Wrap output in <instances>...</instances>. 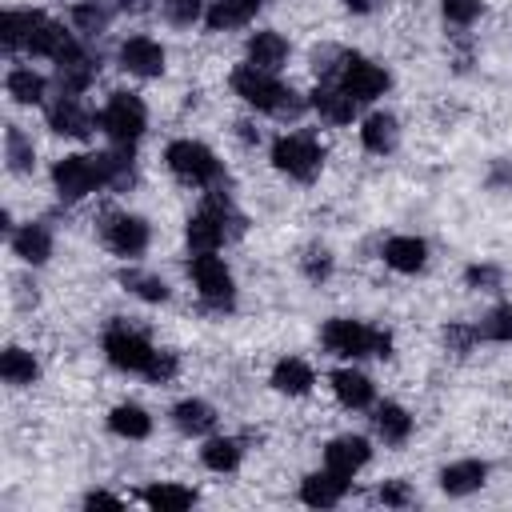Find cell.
Returning a JSON list of instances; mask_svg holds the SVG:
<instances>
[{"mask_svg": "<svg viewBox=\"0 0 512 512\" xmlns=\"http://www.w3.org/2000/svg\"><path fill=\"white\" fill-rule=\"evenodd\" d=\"M232 92H236L244 104H252L256 112H272V116H300L304 108H312V104H304L292 88H284V84L276 80V72H260V68H252V64H240V68L232 72Z\"/></svg>", "mask_w": 512, "mask_h": 512, "instance_id": "cell-1", "label": "cell"}, {"mask_svg": "<svg viewBox=\"0 0 512 512\" xmlns=\"http://www.w3.org/2000/svg\"><path fill=\"white\" fill-rule=\"evenodd\" d=\"M320 344L340 356V360H360V356H392V336L384 328H372V324H360V320H348V316H332L324 328H320Z\"/></svg>", "mask_w": 512, "mask_h": 512, "instance_id": "cell-2", "label": "cell"}, {"mask_svg": "<svg viewBox=\"0 0 512 512\" xmlns=\"http://www.w3.org/2000/svg\"><path fill=\"white\" fill-rule=\"evenodd\" d=\"M96 124L112 144L132 148L148 128V108H144V100L136 92H112L104 100V108L96 112Z\"/></svg>", "mask_w": 512, "mask_h": 512, "instance_id": "cell-3", "label": "cell"}, {"mask_svg": "<svg viewBox=\"0 0 512 512\" xmlns=\"http://www.w3.org/2000/svg\"><path fill=\"white\" fill-rule=\"evenodd\" d=\"M164 164H168V172H172L176 180L196 184V188H212V184L224 176L216 152H212L208 144H200V140H172V144L164 148Z\"/></svg>", "mask_w": 512, "mask_h": 512, "instance_id": "cell-4", "label": "cell"}, {"mask_svg": "<svg viewBox=\"0 0 512 512\" xmlns=\"http://www.w3.org/2000/svg\"><path fill=\"white\" fill-rule=\"evenodd\" d=\"M52 188H56V196H60L64 204H76V200H84L88 192L104 188L100 152H92V156L72 152V156H64V160H56V164H52Z\"/></svg>", "mask_w": 512, "mask_h": 512, "instance_id": "cell-5", "label": "cell"}, {"mask_svg": "<svg viewBox=\"0 0 512 512\" xmlns=\"http://www.w3.org/2000/svg\"><path fill=\"white\" fill-rule=\"evenodd\" d=\"M188 276H192V284H196V292H200V300H204L208 308L228 312V308L236 304V280H232L228 264H224L216 252H192Z\"/></svg>", "mask_w": 512, "mask_h": 512, "instance_id": "cell-6", "label": "cell"}, {"mask_svg": "<svg viewBox=\"0 0 512 512\" xmlns=\"http://www.w3.org/2000/svg\"><path fill=\"white\" fill-rule=\"evenodd\" d=\"M320 164H324V148L308 132H284V136H276V144H272V168L276 172L308 184V180H316Z\"/></svg>", "mask_w": 512, "mask_h": 512, "instance_id": "cell-7", "label": "cell"}, {"mask_svg": "<svg viewBox=\"0 0 512 512\" xmlns=\"http://www.w3.org/2000/svg\"><path fill=\"white\" fill-rule=\"evenodd\" d=\"M104 356H108V364L112 368H120V372H148V364H152V356H156V348L136 332V328H128V324H108V332H104Z\"/></svg>", "mask_w": 512, "mask_h": 512, "instance_id": "cell-8", "label": "cell"}, {"mask_svg": "<svg viewBox=\"0 0 512 512\" xmlns=\"http://www.w3.org/2000/svg\"><path fill=\"white\" fill-rule=\"evenodd\" d=\"M336 84L356 100V104H372L376 96H384L388 92V72L380 68V64H372V60H364V56H352L348 52V60H344V72L336 76Z\"/></svg>", "mask_w": 512, "mask_h": 512, "instance_id": "cell-9", "label": "cell"}, {"mask_svg": "<svg viewBox=\"0 0 512 512\" xmlns=\"http://www.w3.org/2000/svg\"><path fill=\"white\" fill-rule=\"evenodd\" d=\"M104 244H108V252H116L120 260L144 256V248H148V220L128 216V212L108 216V224H104Z\"/></svg>", "mask_w": 512, "mask_h": 512, "instance_id": "cell-10", "label": "cell"}, {"mask_svg": "<svg viewBox=\"0 0 512 512\" xmlns=\"http://www.w3.org/2000/svg\"><path fill=\"white\" fill-rule=\"evenodd\" d=\"M120 68L128 76H140V80H152L164 72V48L152 40V36H132L120 44Z\"/></svg>", "mask_w": 512, "mask_h": 512, "instance_id": "cell-11", "label": "cell"}, {"mask_svg": "<svg viewBox=\"0 0 512 512\" xmlns=\"http://www.w3.org/2000/svg\"><path fill=\"white\" fill-rule=\"evenodd\" d=\"M96 56L88 52V48H80V44H72L60 60H56V84H60V92H72V96H80L92 80H96Z\"/></svg>", "mask_w": 512, "mask_h": 512, "instance_id": "cell-12", "label": "cell"}, {"mask_svg": "<svg viewBox=\"0 0 512 512\" xmlns=\"http://www.w3.org/2000/svg\"><path fill=\"white\" fill-rule=\"evenodd\" d=\"M372 460V444L364 436H336L328 448H324V468L340 472V476H356L364 464Z\"/></svg>", "mask_w": 512, "mask_h": 512, "instance_id": "cell-13", "label": "cell"}, {"mask_svg": "<svg viewBox=\"0 0 512 512\" xmlns=\"http://www.w3.org/2000/svg\"><path fill=\"white\" fill-rule=\"evenodd\" d=\"M308 104H312V108L320 112V120H328V124H352V120H356V108H360L336 80H320Z\"/></svg>", "mask_w": 512, "mask_h": 512, "instance_id": "cell-14", "label": "cell"}, {"mask_svg": "<svg viewBox=\"0 0 512 512\" xmlns=\"http://www.w3.org/2000/svg\"><path fill=\"white\" fill-rule=\"evenodd\" d=\"M344 492H348V476H340V472H332V468L312 472V476L300 480V500H304L308 508H336V504L344 500Z\"/></svg>", "mask_w": 512, "mask_h": 512, "instance_id": "cell-15", "label": "cell"}, {"mask_svg": "<svg viewBox=\"0 0 512 512\" xmlns=\"http://www.w3.org/2000/svg\"><path fill=\"white\" fill-rule=\"evenodd\" d=\"M48 128L60 132V136H88L92 132V116L80 108V100L72 92H60L52 104H48Z\"/></svg>", "mask_w": 512, "mask_h": 512, "instance_id": "cell-16", "label": "cell"}, {"mask_svg": "<svg viewBox=\"0 0 512 512\" xmlns=\"http://www.w3.org/2000/svg\"><path fill=\"white\" fill-rule=\"evenodd\" d=\"M264 0H208V12H204V24L208 32H232V28H244L256 20Z\"/></svg>", "mask_w": 512, "mask_h": 512, "instance_id": "cell-17", "label": "cell"}, {"mask_svg": "<svg viewBox=\"0 0 512 512\" xmlns=\"http://www.w3.org/2000/svg\"><path fill=\"white\" fill-rule=\"evenodd\" d=\"M484 480H488V464L484 460H456V464H448L440 472V488L448 496H472V492L484 488Z\"/></svg>", "mask_w": 512, "mask_h": 512, "instance_id": "cell-18", "label": "cell"}, {"mask_svg": "<svg viewBox=\"0 0 512 512\" xmlns=\"http://www.w3.org/2000/svg\"><path fill=\"white\" fill-rule=\"evenodd\" d=\"M284 60H288V40H284L280 32L264 28V32H256V36L248 40V64H252V68H260V72H280Z\"/></svg>", "mask_w": 512, "mask_h": 512, "instance_id": "cell-19", "label": "cell"}, {"mask_svg": "<svg viewBox=\"0 0 512 512\" xmlns=\"http://www.w3.org/2000/svg\"><path fill=\"white\" fill-rule=\"evenodd\" d=\"M384 264L404 272V276H412V272H420L428 264V244L420 236H392L384 244Z\"/></svg>", "mask_w": 512, "mask_h": 512, "instance_id": "cell-20", "label": "cell"}, {"mask_svg": "<svg viewBox=\"0 0 512 512\" xmlns=\"http://www.w3.org/2000/svg\"><path fill=\"white\" fill-rule=\"evenodd\" d=\"M312 384H316V372H312L308 360H300V356L276 360V368H272V388H276V392H284V396H304V392H312Z\"/></svg>", "mask_w": 512, "mask_h": 512, "instance_id": "cell-21", "label": "cell"}, {"mask_svg": "<svg viewBox=\"0 0 512 512\" xmlns=\"http://www.w3.org/2000/svg\"><path fill=\"white\" fill-rule=\"evenodd\" d=\"M400 140V124L392 112H372L364 124H360V144L372 152V156H388Z\"/></svg>", "mask_w": 512, "mask_h": 512, "instance_id": "cell-22", "label": "cell"}, {"mask_svg": "<svg viewBox=\"0 0 512 512\" xmlns=\"http://www.w3.org/2000/svg\"><path fill=\"white\" fill-rule=\"evenodd\" d=\"M332 392H336V400H340L344 408H368V404L376 400L372 380H368L364 372H356V368H336V372H332Z\"/></svg>", "mask_w": 512, "mask_h": 512, "instance_id": "cell-23", "label": "cell"}, {"mask_svg": "<svg viewBox=\"0 0 512 512\" xmlns=\"http://www.w3.org/2000/svg\"><path fill=\"white\" fill-rule=\"evenodd\" d=\"M40 20H44V12H32V8H8V12L0 16V40H4V48H8V52L28 48V40H32V32H36Z\"/></svg>", "mask_w": 512, "mask_h": 512, "instance_id": "cell-24", "label": "cell"}, {"mask_svg": "<svg viewBox=\"0 0 512 512\" xmlns=\"http://www.w3.org/2000/svg\"><path fill=\"white\" fill-rule=\"evenodd\" d=\"M12 252L24 264H44L52 256V232L44 224H20L12 228Z\"/></svg>", "mask_w": 512, "mask_h": 512, "instance_id": "cell-25", "label": "cell"}, {"mask_svg": "<svg viewBox=\"0 0 512 512\" xmlns=\"http://www.w3.org/2000/svg\"><path fill=\"white\" fill-rule=\"evenodd\" d=\"M76 40H72V32H64V24H56V20H40L36 24V32H32V40H28V48L24 52H32V56H48V60H60L68 48H72Z\"/></svg>", "mask_w": 512, "mask_h": 512, "instance_id": "cell-26", "label": "cell"}, {"mask_svg": "<svg viewBox=\"0 0 512 512\" xmlns=\"http://www.w3.org/2000/svg\"><path fill=\"white\" fill-rule=\"evenodd\" d=\"M172 424L184 432V436H208L216 428V408L208 400H180L172 408Z\"/></svg>", "mask_w": 512, "mask_h": 512, "instance_id": "cell-27", "label": "cell"}, {"mask_svg": "<svg viewBox=\"0 0 512 512\" xmlns=\"http://www.w3.org/2000/svg\"><path fill=\"white\" fill-rule=\"evenodd\" d=\"M0 376H4V384H12V388H28V384H36V376H40V364H36V356L32 352H24V348H4V356H0Z\"/></svg>", "mask_w": 512, "mask_h": 512, "instance_id": "cell-28", "label": "cell"}, {"mask_svg": "<svg viewBox=\"0 0 512 512\" xmlns=\"http://www.w3.org/2000/svg\"><path fill=\"white\" fill-rule=\"evenodd\" d=\"M240 456H244V448H240V440H232V436H212V440H204V448H200V464H204L208 472H236V468H240Z\"/></svg>", "mask_w": 512, "mask_h": 512, "instance_id": "cell-29", "label": "cell"}, {"mask_svg": "<svg viewBox=\"0 0 512 512\" xmlns=\"http://www.w3.org/2000/svg\"><path fill=\"white\" fill-rule=\"evenodd\" d=\"M108 428H112L116 436H124V440H144V436L152 432V416H148L140 404H116V408L108 412Z\"/></svg>", "mask_w": 512, "mask_h": 512, "instance_id": "cell-30", "label": "cell"}, {"mask_svg": "<svg viewBox=\"0 0 512 512\" xmlns=\"http://www.w3.org/2000/svg\"><path fill=\"white\" fill-rule=\"evenodd\" d=\"M372 424H376V436H380L384 444H404V440L412 436V416H408L400 404H392V400L376 408Z\"/></svg>", "mask_w": 512, "mask_h": 512, "instance_id": "cell-31", "label": "cell"}, {"mask_svg": "<svg viewBox=\"0 0 512 512\" xmlns=\"http://www.w3.org/2000/svg\"><path fill=\"white\" fill-rule=\"evenodd\" d=\"M4 88H8V96L16 104H44V96H48V80L40 72H32V68H12Z\"/></svg>", "mask_w": 512, "mask_h": 512, "instance_id": "cell-32", "label": "cell"}, {"mask_svg": "<svg viewBox=\"0 0 512 512\" xmlns=\"http://www.w3.org/2000/svg\"><path fill=\"white\" fill-rule=\"evenodd\" d=\"M144 504L160 508V512H184L196 504V492L184 484H152V488H144Z\"/></svg>", "mask_w": 512, "mask_h": 512, "instance_id": "cell-33", "label": "cell"}, {"mask_svg": "<svg viewBox=\"0 0 512 512\" xmlns=\"http://www.w3.org/2000/svg\"><path fill=\"white\" fill-rule=\"evenodd\" d=\"M4 160L12 172H32L36 168V148L32 140L20 132V124H8L4 128Z\"/></svg>", "mask_w": 512, "mask_h": 512, "instance_id": "cell-34", "label": "cell"}, {"mask_svg": "<svg viewBox=\"0 0 512 512\" xmlns=\"http://www.w3.org/2000/svg\"><path fill=\"white\" fill-rule=\"evenodd\" d=\"M108 20H112V12H108L104 0H80V4L72 8V28H76L80 36H100V32L108 28Z\"/></svg>", "mask_w": 512, "mask_h": 512, "instance_id": "cell-35", "label": "cell"}, {"mask_svg": "<svg viewBox=\"0 0 512 512\" xmlns=\"http://www.w3.org/2000/svg\"><path fill=\"white\" fill-rule=\"evenodd\" d=\"M120 284H124L128 292H136L140 300H148V304H164V300H168V284H164L160 276H152V272L124 268V272H120Z\"/></svg>", "mask_w": 512, "mask_h": 512, "instance_id": "cell-36", "label": "cell"}, {"mask_svg": "<svg viewBox=\"0 0 512 512\" xmlns=\"http://www.w3.org/2000/svg\"><path fill=\"white\" fill-rule=\"evenodd\" d=\"M476 336H480V340H492V344L512 340V304H496V308L476 324Z\"/></svg>", "mask_w": 512, "mask_h": 512, "instance_id": "cell-37", "label": "cell"}, {"mask_svg": "<svg viewBox=\"0 0 512 512\" xmlns=\"http://www.w3.org/2000/svg\"><path fill=\"white\" fill-rule=\"evenodd\" d=\"M160 8H164V16H168V24H176V28H188V24L204 20V12H208V0H160Z\"/></svg>", "mask_w": 512, "mask_h": 512, "instance_id": "cell-38", "label": "cell"}, {"mask_svg": "<svg viewBox=\"0 0 512 512\" xmlns=\"http://www.w3.org/2000/svg\"><path fill=\"white\" fill-rule=\"evenodd\" d=\"M440 8L448 16V24H460V28H468L480 16V0H440Z\"/></svg>", "mask_w": 512, "mask_h": 512, "instance_id": "cell-39", "label": "cell"}, {"mask_svg": "<svg viewBox=\"0 0 512 512\" xmlns=\"http://www.w3.org/2000/svg\"><path fill=\"white\" fill-rule=\"evenodd\" d=\"M176 368H180L176 352H160V348H156V356H152V364H148V372H144V376H148L152 384H168V380L176 376Z\"/></svg>", "mask_w": 512, "mask_h": 512, "instance_id": "cell-40", "label": "cell"}, {"mask_svg": "<svg viewBox=\"0 0 512 512\" xmlns=\"http://www.w3.org/2000/svg\"><path fill=\"white\" fill-rule=\"evenodd\" d=\"M376 496H380V504H384V508H408V504H412V492H408V484H404V480H384Z\"/></svg>", "mask_w": 512, "mask_h": 512, "instance_id": "cell-41", "label": "cell"}, {"mask_svg": "<svg viewBox=\"0 0 512 512\" xmlns=\"http://www.w3.org/2000/svg\"><path fill=\"white\" fill-rule=\"evenodd\" d=\"M464 280H468V288H500V268H492V264H472L468 272H464Z\"/></svg>", "mask_w": 512, "mask_h": 512, "instance_id": "cell-42", "label": "cell"}, {"mask_svg": "<svg viewBox=\"0 0 512 512\" xmlns=\"http://www.w3.org/2000/svg\"><path fill=\"white\" fill-rule=\"evenodd\" d=\"M332 272V256L324 252V248H308V256H304V276L308 280H324Z\"/></svg>", "mask_w": 512, "mask_h": 512, "instance_id": "cell-43", "label": "cell"}, {"mask_svg": "<svg viewBox=\"0 0 512 512\" xmlns=\"http://www.w3.org/2000/svg\"><path fill=\"white\" fill-rule=\"evenodd\" d=\"M444 340H448L456 352H468L472 340H480V336H476V324H472V328H468V324H452V328L444 332Z\"/></svg>", "mask_w": 512, "mask_h": 512, "instance_id": "cell-44", "label": "cell"}, {"mask_svg": "<svg viewBox=\"0 0 512 512\" xmlns=\"http://www.w3.org/2000/svg\"><path fill=\"white\" fill-rule=\"evenodd\" d=\"M84 508H120V496H112V492H88L84 496Z\"/></svg>", "mask_w": 512, "mask_h": 512, "instance_id": "cell-45", "label": "cell"}, {"mask_svg": "<svg viewBox=\"0 0 512 512\" xmlns=\"http://www.w3.org/2000/svg\"><path fill=\"white\" fill-rule=\"evenodd\" d=\"M116 8H120V12H128V16H140V12H148V8H152V0H116Z\"/></svg>", "mask_w": 512, "mask_h": 512, "instance_id": "cell-46", "label": "cell"}, {"mask_svg": "<svg viewBox=\"0 0 512 512\" xmlns=\"http://www.w3.org/2000/svg\"><path fill=\"white\" fill-rule=\"evenodd\" d=\"M344 8L364 16V12H376V8H380V0H344Z\"/></svg>", "mask_w": 512, "mask_h": 512, "instance_id": "cell-47", "label": "cell"}]
</instances>
